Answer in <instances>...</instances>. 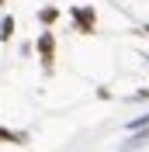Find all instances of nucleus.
I'll list each match as a JSON object with an SVG mask.
<instances>
[{"instance_id": "1", "label": "nucleus", "mask_w": 149, "mask_h": 152, "mask_svg": "<svg viewBox=\"0 0 149 152\" xmlns=\"http://www.w3.org/2000/svg\"><path fill=\"white\" fill-rule=\"evenodd\" d=\"M73 21L80 24V31H83V35H90L94 24H97V14H94V7H73Z\"/></svg>"}, {"instance_id": "5", "label": "nucleus", "mask_w": 149, "mask_h": 152, "mask_svg": "<svg viewBox=\"0 0 149 152\" xmlns=\"http://www.w3.org/2000/svg\"><path fill=\"white\" fill-rule=\"evenodd\" d=\"M56 18H59V10H56V7H45V10H42V21H45V24H52Z\"/></svg>"}, {"instance_id": "7", "label": "nucleus", "mask_w": 149, "mask_h": 152, "mask_svg": "<svg viewBox=\"0 0 149 152\" xmlns=\"http://www.w3.org/2000/svg\"><path fill=\"white\" fill-rule=\"evenodd\" d=\"M146 31H149V28H146Z\"/></svg>"}, {"instance_id": "4", "label": "nucleus", "mask_w": 149, "mask_h": 152, "mask_svg": "<svg viewBox=\"0 0 149 152\" xmlns=\"http://www.w3.org/2000/svg\"><path fill=\"white\" fill-rule=\"evenodd\" d=\"M10 35H14V18H4V24H0V38L7 42Z\"/></svg>"}, {"instance_id": "6", "label": "nucleus", "mask_w": 149, "mask_h": 152, "mask_svg": "<svg viewBox=\"0 0 149 152\" xmlns=\"http://www.w3.org/2000/svg\"><path fill=\"white\" fill-rule=\"evenodd\" d=\"M0 4H4V0H0Z\"/></svg>"}, {"instance_id": "3", "label": "nucleus", "mask_w": 149, "mask_h": 152, "mask_svg": "<svg viewBox=\"0 0 149 152\" xmlns=\"http://www.w3.org/2000/svg\"><path fill=\"white\" fill-rule=\"evenodd\" d=\"M0 142H24V135H21V132H7V128H0Z\"/></svg>"}, {"instance_id": "2", "label": "nucleus", "mask_w": 149, "mask_h": 152, "mask_svg": "<svg viewBox=\"0 0 149 152\" xmlns=\"http://www.w3.org/2000/svg\"><path fill=\"white\" fill-rule=\"evenodd\" d=\"M38 48H42V59H45V69H52V35H42L38 38Z\"/></svg>"}]
</instances>
